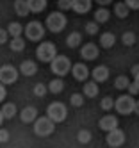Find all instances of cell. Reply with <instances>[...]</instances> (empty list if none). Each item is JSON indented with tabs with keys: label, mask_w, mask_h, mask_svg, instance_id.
<instances>
[{
	"label": "cell",
	"mask_w": 139,
	"mask_h": 148,
	"mask_svg": "<svg viewBox=\"0 0 139 148\" xmlns=\"http://www.w3.org/2000/svg\"><path fill=\"white\" fill-rule=\"evenodd\" d=\"M98 82L96 80H86L84 82V88H82V93H84V97H88V98H94V97H98Z\"/></svg>",
	"instance_id": "cell-14"
},
{
	"label": "cell",
	"mask_w": 139,
	"mask_h": 148,
	"mask_svg": "<svg viewBox=\"0 0 139 148\" xmlns=\"http://www.w3.org/2000/svg\"><path fill=\"white\" fill-rule=\"evenodd\" d=\"M91 139H93V136H91V132H89L88 129L79 130V134H77V141H79L80 145H88Z\"/></svg>",
	"instance_id": "cell-28"
},
{
	"label": "cell",
	"mask_w": 139,
	"mask_h": 148,
	"mask_svg": "<svg viewBox=\"0 0 139 148\" xmlns=\"http://www.w3.org/2000/svg\"><path fill=\"white\" fill-rule=\"evenodd\" d=\"M50 68H52V73L53 75H57V77H64V75H68L70 70H71V61L70 57L66 56H55L52 61H50Z\"/></svg>",
	"instance_id": "cell-2"
},
{
	"label": "cell",
	"mask_w": 139,
	"mask_h": 148,
	"mask_svg": "<svg viewBox=\"0 0 139 148\" xmlns=\"http://www.w3.org/2000/svg\"><path fill=\"white\" fill-rule=\"evenodd\" d=\"M5 118H4V114H2V111H0V127H2V121H4Z\"/></svg>",
	"instance_id": "cell-44"
},
{
	"label": "cell",
	"mask_w": 139,
	"mask_h": 148,
	"mask_svg": "<svg viewBox=\"0 0 139 148\" xmlns=\"http://www.w3.org/2000/svg\"><path fill=\"white\" fill-rule=\"evenodd\" d=\"M93 0H71V11H75L77 14H86L91 11Z\"/></svg>",
	"instance_id": "cell-12"
},
{
	"label": "cell",
	"mask_w": 139,
	"mask_h": 148,
	"mask_svg": "<svg viewBox=\"0 0 139 148\" xmlns=\"http://www.w3.org/2000/svg\"><path fill=\"white\" fill-rule=\"evenodd\" d=\"M127 91L130 93L132 97H136V95H139V80H134V82H130V84H128Z\"/></svg>",
	"instance_id": "cell-35"
},
{
	"label": "cell",
	"mask_w": 139,
	"mask_h": 148,
	"mask_svg": "<svg viewBox=\"0 0 139 148\" xmlns=\"http://www.w3.org/2000/svg\"><path fill=\"white\" fill-rule=\"evenodd\" d=\"M59 11H70L71 9V0H57Z\"/></svg>",
	"instance_id": "cell-36"
},
{
	"label": "cell",
	"mask_w": 139,
	"mask_h": 148,
	"mask_svg": "<svg viewBox=\"0 0 139 148\" xmlns=\"http://www.w3.org/2000/svg\"><path fill=\"white\" fill-rule=\"evenodd\" d=\"M20 70H16L13 64H2L0 66V82L9 86V84H14L18 80Z\"/></svg>",
	"instance_id": "cell-8"
},
{
	"label": "cell",
	"mask_w": 139,
	"mask_h": 148,
	"mask_svg": "<svg viewBox=\"0 0 139 148\" xmlns=\"http://www.w3.org/2000/svg\"><path fill=\"white\" fill-rule=\"evenodd\" d=\"M20 73H21V75H25V77L36 75V73H38V64H36L34 61H23L20 64Z\"/></svg>",
	"instance_id": "cell-17"
},
{
	"label": "cell",
	"mask_w": 139,
	"mask_h": 148,
	"mask_svg": "<svg viewBox=\"0 0 139 148\" xmlns=\"http://www.w3.org/2000/svg\"><path fill=\"white\" fill-rule=\"evenodd\" d=\"M9 48L13 50V52H23V50H25V39L21 38V36L11 38V41H9Z\"/></svg>",
	"instance_id": "cell-20"
},
{
	"label": "cell",
	"mask_w": 139,
	"mask_h": 148,
	"mask_svg": "<svg viewBox=\"0 0 139 148\" xmlns=\"http://www.w3.org/2000/svg\"><path fill=\"white\" fill-rule=\"evenodd\" d=\"M98 22H88L86 23V32H88L89 36H94V34H98Z\"/></svg>",
	"instance_id": "cell-34"
},
{
	"label": "cell",
	"mask_w": 139,
	"mask_h": 148,
	"mask_svg": "<svg viewBox=\"0 0 139 148\" xmlns=\"http://www.w3.org/2000/svg\"><path fill=\"white\" fill-rule=\"evenodd\" d=\"M70 73L73 75V79H75V80H79V82H86V80H88V77L91 75L89 68L86 66L84 62H75V64H71Z\"/></svg>",
	"instance_id": "cell-10"
},
{
	"label": "cell",
	"mask_w": 139,
	"mask_h": 148,
	"mask_svg": "<svg viewBox=\"0 0 139 148\" xmlns=\"http://www.w3.org/2000/svg\"><path fill=\"white\" fill-rule=\"evenodd\" d=\"M66 25H68V18L64 16L62 11H53L45 20V27L50 30V32H53V34H57V32H61V30H64V27H66Z\"/></svg>",
	"instance_id": "cell-1"
},
{
	"label": "cell",
	"mask_w": 139,
	"mask_h": 148,
	"mask_svg": "<svg viewBox=\"0 0 139 148\" xmlns=\"http://www.w3.org/2000/svg\"><path fill=\"white\" fill-rule=\"evenodd\" d=\"M125 132L123 130H120L116 127V129H112V130H109L107 132V137H105V143H107V146H111V148H120V146H123L125 145Z\"/></svg>",
	"instance_id": "cell-9"
},
{
	"label": "cell",
	"mask_w": 139,
	"mask_h": 148,
	"mask_svg": "<svg viewBox=\"0 0 139 148\" xmlns=\"http://www.w3.org/2000/svg\"><path fill=\"white\" fill-rule=\"evenodd\" d=\"M7 32L11 38H14V36H21V32H23V27H21V23L18 22H11L7 25Z\"/></svg>",
	"instance_id": "cell-27"
},
{
	"label": "cell",
	"mask_w": 139,
	"mask_h": 148,
	"mask_svg": "<svg viewBox=\"0 0 139 148\" xmlns=\"http://www.w3.org/2000/svg\"><path fill=\"white\" fill-rule=\"evenodd\" d=\"M47 116L55 123H62L68 116V109H66V105L61 103V102H52L47 107Z\"/></svg>",
	"instance_id": "cell-6"
},
{
	"label": "cell",
	"mask_w": 139,
	"mask_h": 148,
	"mask_svg": "<svg viewBox=\"0 0 139 148\" xmlns=\"http://www.w3.org/2000/svg\"><path fill=\"white\" fill-rule=\"evenodd\" d=\"M121 43H123L125 47H134V45H136V34L130 32V30H128V32H125V34L121 36Z\"/></svg>",
	"instance_id": "cell-30"
},
{
	"label": "cell",
	"mask_w": 139,
	"mask_h": 148,
	"mask_svg": "<svg viewBox=\"0 0 139 148\" xmlns=\"http://www.w3.org/2000/svg\"><path fill=\"white\" fill-rule=\"evenodd\" d=\"M134 107H136V100L130 93L128 95H121L114 100V109L118 114L121 116H127V114H132L134 112Z\"/></svg>",
	"instance_id": "cell-3"
},
{
	"label": "cell",
	"mask_w": 139,
	"mask_h": 148,
	"mask_svg": "<svg viewBox=\"0 0 139 148\" xmlns=\"http://www.w3.org/2000/svg\"><path fill=\"white\" fill-rule=\"evenodd\" d=\"M55 56H57V48L55 43H52V41H41L36 48V57L41 62H50Z\"/></svg>",
	"instance_id": "cell-5"
},
{
	"label": "cell",
	"mask_w": 139,
	"mask_h": 148,
	"mask_svg": "<svg viewBox=\"0 0 139 148\" xmlns=\"http://www.w3.org/2000/svg\"><path fill=\"white\" fill-rule=\"evenodd\" d=\"M23 32L29 41H41L43 36H45V25L38 22V20H32V22H29L23 27Z\"/></svg>",
	"instance_id": "cell-7"
},
{
	"label": "cell",
	"mask_w": 139,
	"mask_h": 148,
	"mask_svg": "<svg viewBox=\"0 0 139 148\" xmlns=\"http://www.w3.org/2000/svg\"><path fill=\"white\" fill-rule=\"evenodd\" d=\"M128 13H130V7H128L125 2H116L114 4V14L118 16V18H127L128 16Z\"/></svg>",
	"instance_id": "cell-22"
},
{
	"label": "cell",
	"mask_w": 139,
	"mask_h": 148,
	"mask_svg": "<svg viewBox=\"0 0 139 148\" xmlns=\"http://www.w3.org/2000/svg\"><path fill=\"white\" fill-rule=\"evenodd\" d=\"M47 93H48V86H45V84L39 82V84H36V86H34V95H36V97L43 98Z\"/></svg>",
	"instance_id": "cell-32"
},
{
	"label": "cell",
	"mask_w": 139,
	"mask_h": 148,
	"mask_svg": "<svg viewBox=\"0 0 139 148\" xmlns=\"http://www.w3.org/2000/svg\"><path fill=\"white\" fill-rule=\"evenodd\" d=\"M55 130V121H52L48 116H41V118L34 120V134L39 137H47L50 134H53Z\"/></svg>",
	"instance_id": "cell-4"
},
{
	"label": "cell",
	"mask_w": 139,
	"mask_h": 148,
	"mask_svg": "<svg viewBox=\"0 0 139 148\" xmlns=\"http://www.w3.org/2000/svg\"><path fill=\"white\" fill-rule=\"evenodd\" d=\"M20 118H21V121H23V123H34V120L38 118V109L32 107V105H27V107L21 109Z\"/></svg>",
	"instance_id": "cell-15"
},
{
	"label": "cell",
	"mask_w": 139,
	"mask_h": 148,
	"mask_svg": "<svg viewBox=\"0 0 139 148\" xmlns=\"http://www.w3.org/2000/svg\"><path fill=\"white\" fill-rule=\"evenodd\" d=\"M94 2L98 4V5H105V7H107V5H109V4L112 2V0H94Z\"/></svg>",
	"instance_id": "cell-42"
},
{
	"label": "cell",
	"mask_w": 139,
	"mask_h": 148,
	"mask_svg": "<svg viewBox=\"0 0 139 148\" xmlns=\"http://www.w3.org/2000/svg\"><path fill=\"white\" fill-rule=\"evenodd\" d=\"M14 11L18 16H27L30 13V9H29V4H27V0H14Z\"/></svg>",
	"instance_id": "cell-21"
},
{
	"label": "cell",
	"mask_w": 139,
	"mask_h": 148,
	"mask_svg": "<svg viewBox=\"0 0 139 148\" xmlns=\"http://www.w3.org/2000/svg\"><path fill=\"white\" fill-rule=\"evenodd\" d=\"M7 39H9L7 29H0V45H5V43H7Z\"/></svg>",
	"instance_id": "cell-38"
},
{
	"label": "cell",
	"mask_w": 139,
	"mask_h": 148,
	"mask_svg": "<svg viewBox=\"0 0 139 148\" xmlns=\"http://www.w3.org/2000/svg\"><path fill=\"white\" fill-rule=\"evenodd\" d=\"M109 18H111V11H109L105 5H100V7L94 11V22H98V23H107V22H109Z\"/></svg>",
	"instance_id": "cell-18"
},
{
	"label": "cell",
	"mask_w": 139,
	"mask_h": 148,
	"mask_svg": "<svg viewBox=\"0 0 139 148\" xmlns=\"http://www.w3.org/2000/svg\"><path fill=\"white\" fill-rule=\"evenodd\" d=\"M11 139V136H9V130H5V129H2V127H0V143H7Z\"/></svg>",
	"instance_id": "cell-37"
},
{
	"label": "cell",
	"mask_w": 139,
	"mask_h": 148,
	"mask_svg": "<svg viewBox=\"0 0 139 148\" xmlns=\"http://www.w3.org/2000/svg\"><path fill=\"white\" fill-rule=\"evenodd\" d=\"M80 43H82V34H80V32H71V34H68L66 45H68L70 48H77Z\"/></svg>",
	"instance_id": "cell-26"
},
{
	"label": "cell",
	"mask_w": 139,
	"mask_h": 148,
	"mask_svg": "<svg viewBox=\"0 0 139 148\" xmlns=\"http://www.w3.org/2000/svg\"><path fill=\"white\" fill-rule=\"evenodd\" d=\"M70 103L73 105V107H82L84 105V93H73L70 97Z\"/></svg>",
	"instance_id": "cell-31"
},
{
	"label": "cell",
	"mask_w": 139,
	"mask_h": 148,
	"mask_svg": "<svg viewBox=\"0 0 139 148\" xmlns=\"http://www.w3.org/2000/svg\"><path fill=\"white\" fill-rule=\"evenodd\" d=\"M128 84H130L128 77L120 75V77H116V80H114V88H116V89H120V91H123V89H127V88H128Z\"/></svg>",
	"instance_id": "cell-29"
},
{
	"label": "cell",
	"mask_w": 139,
	"mask_h": 148,
	"mask_svg": "<svg viewBox=\"0 0 139 148\" xmlns=\"http://www.w3.org/2000/svg\"><path fill=\"white\" fill-rule=\"evenodd\" d=\"M98 54H100V50H98V47H96L94 43H86L80 48V57L84 61H94L96 57H98Z\"/></svg>",
	"instance_id": "cell-11"
},
{
	"label": "cell",
	"mask_w": 139,
	"mask_h": 148,
	"mask_svg": "<svg viewBox=\"0 0 139 148\" xmlns=\"http://www.w3.org/2000/svg\"><path fill=\"white\" fill-rule=\"evenodd\" d=\"M64 89V82H62V77H57L48 82V91L53 93V95H59L61 91Z\"/></svg>",
	"instance_id": "cell-24"
},
{
	"label": "cell",
	"mask_w": 139,
	"mask_h": 148,
	"mask_svg": "<svg viewBox=\"0 0 139 148\" xmlns=\"http://www.w3.org/2000/svg\"><path fill=\"white\" fill-rule=\"evenodd\" d=\"M123 2L132 9V11H139V0H123Z\"/></svg>",
	"instance_id": "cell-39"
},
{
	"label": "cell",
	"mask_w": 139,
	"mask_h": 148,
	"mask_svg": "<svg viewBox=\"0 0 139 148\" xmlns=\"http://www.w3.org/2000/svg\"><path fill=\"white\" fill-rule=\"evenodd\" d=\"M120 125V121H118V116H112V114H107V116H102V120L98 121V127L102 130L109 132L112 129H116V127Z\"/></svg>",
	"instance_id": "cell-13"
},
{
	"label": "cell",
	"mask_w": 139,
	"mask_h": 148,
	"mask_svg": "<svg viewBox=\"0 0 139 148\" xmlns=\"http://www.w3.org/2000/svg\"><path fill=\"white\" fill-rule=\"evenodd\" d=\"M2 114H4V118L5 120H11V118H14L16 116V112H18V109H16V105L14 103H11V102H7V103H4L2 105Z\"/></svg>",
	"instance_id": "cell-25"
},
{
	"label": "cell",
	"mask_w": 139,
	"mask_h": 148,
	"mask_svg": "<svg viewBox=\"0 0 139 148\" xmlns=\"http://www.w3.org/2000/svg\"><path fill=\"white\" fill-rule=\"evenodd\" d=\"M100 107H102L103 111H111V109H114V100H112L111 97H103L102 102H100Z\"/></svg>",
	"instance_id": "cell-33"
},
{
	"label": "cell",
	"mask_w": 139,
	"mask_h": 148,
	"mask_svg": "<svg viewBox=\"0 0 139 148\" xmlns=\"http://www.w3.org/2000/svg\"><path fill=\"white\" fill-rule=\"evenodd\" d=\"M130 73H132L134 80H139V64H134V66L130 68Z\"/></svg>",
	"instance_id": "cell-41"
},
{
	"label": "cell",
	"mask_w": 139,
	"mask_h": 148,
	"mask_svg": "<svg viewBox=\"0 0 139 148\" xmlns=\"http://www.w3.org/2000/svg\"><path fill=\"white\" fill-rule=\"evenodd\" d=\"M5 97H7L5 84H2V82H0V102H4V100H5Z\"/></svg>",
	"instance_id": "cell-40"
},
{
	"label": "cell",
	"mask_w": 139,
	"mask_h": 148,
	"mask_svg": "<svg viewBox=\"0 0 139 148\" xmlns=\"http://www.w3.org/2000/svg\"><path fill=\"white\" fill-rule=\"evenodd\" d=\"M91 75H93V80H96L98 84H100V82H105L107 79H109V68L103 66V64H100V66L93 68Z\"/></svg>",
	"instance_id": "cell-16"
},
{
	"label": "cell",
	"mask_w": 139,
	"mask_h": 148,
	"mask_svg": "<svg viewBox=\"0 0 139 148\" xmlns=\"http://www.w3.org/2000/svg\"><path fill=\"white\" fill-rule=\"evenodd\" d=\"M30 13H41L47 9V0H27Z\"/></svg>",
	"instance_id": "cell-23"
},
{
	"label": "cell",
	"mask_w": 139,
	"mask_h": 148,
	"mask_svg": "<svg viewBox=\"0 0 139 148\" xmlns=\"http://www.w3.org/2000/svg\"><path fill=\"white\" fill-rule=\"evenodd\" d=\"M134 112L139 116V100H136V107H134Z\"/></svg>",
	"instance_id": "cell-43"
},
{
	"label": "cell",
	"mask_w": 139,
	"mask_h": 148,
	"mask_svg": "<svg viewBox=\"0 0 139 148\" xmlns=\"http://www.w3.org/2000/svg\"><path fill=\"white\" fill-rule=\"evenodd\" d=\"M114 43H116V36L112 32H103V34H100V45H102V48L109 50V48L114 47Z\"/></svg>",
	"instance_id": "cell-19"
}]
</instances>
